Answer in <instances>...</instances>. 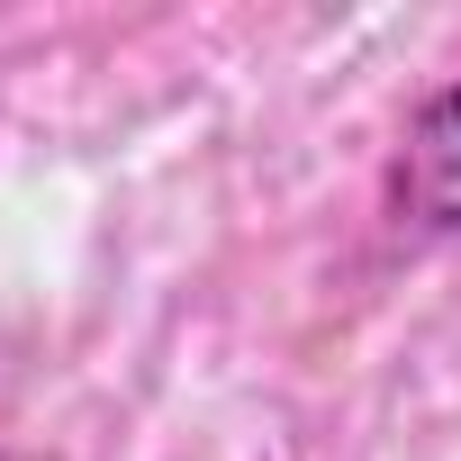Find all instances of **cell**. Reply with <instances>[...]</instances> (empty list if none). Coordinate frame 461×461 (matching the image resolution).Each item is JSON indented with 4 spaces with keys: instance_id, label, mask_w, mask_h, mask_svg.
Here are the masks:
<instances>
[{
    "instance_id": "6da1fadb",
    "label": "cell",
    "mask_w": 461,
    "mask_h": 461,
    "mask_svg": "<svg viewBox=\"0 0 461 461\" xmlns=\"http://www.w3.org/2000/svg\"><path fill=\"white\" fill-rule=\"evenodd\" d=\"M398 208L416 226H461V82L416 109L398 145Z\"/></svg>"
}]
</instances>
